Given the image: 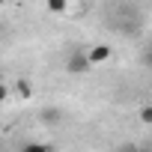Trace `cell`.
Listing matches in <instances>:
<instances>
[{
  "label": "cell",
  "mask_w": 152,
  "mask_h": 152,
  "mask_svg": "<svg viewBox=\"0 0 152 152\" xmlns=\"http://www.w3.org/2000/svg\"><path fill=\"white\" fill-rule=\"evenodd\" d=\"M119 152H140V146H134V143H122Z\"/></svg>",
  "instance_id": "9c48e42d"
},
{
  "label": "cell",
  "mask_w": 152,
  "mask_h": 152,
  "mask_svg": "<svg viewBox=\"0 0 152 152\" xmlns=\"http://www.w3.org/2000/svg\"><path fill=\"white\" fill-rule=\"evenodd\" d=\"M140 63H143V66L152 72V45H146V48H143V54H140Z\"/></svg>",
  "instance_id": "5b68a950"
},
{
  "label": "cell",
  "mask_w": 152,
  "mask_h": 152,
  "mask_svg": "<svg viewBox=\"0 0 152 152\" xmlns=\"http://www.w3.org/2000/svg\"><path fill=\"white\" fill-rule=\"evenodd\" d=\"M90 69H93L90 54H87V51H81V48H75V51L66 57V72L72 75V78H81V75H87Z\"/></svg>",
  "instance_id": "6da1fadb"
},
{
  "label": "cell",
  "mask_w": 152,
  "mask_h": 152,
  "mask_svg": "<svg viewBox=\"0 0 152 152\" xmlns=\"http://www.w3.org/2000/svg\"><path fill=\"white\" fill-rule=\"evenodd\" d=\"M18 93H21V99H30V84L18 81Z\"/></svg>",
  "instance_id": "ba28073f"
},
{
  "label": "cell",
  "mask_w": 152,
  "mask_h": 152,
  "mask_svg": "<svg viewBox=\"0 0 152 152\" xmlns=\"http://www.w3.org/2000/svg\"><path fill=\"white\" fill-rule=\"evenodd\" d=\"M87 54H90V63H93V66L110 60V48H107V45H93V48H87Z\"/></svg>",
  "instance_id": "7a4b0ae2"
},
{
  "label": "cell",
  "mask_w": 152,
  "mask_h": 152,
  "mask_svg": "<svg viewBox=\"0 0 152 152\" xmlns=\"http://www.w3.org/2000/svg\"><path fill=\"white\" fill-rule=\"evenodd\" d=\"M21 152H51V146L48 143H24Z\"/></svg>",
  "instance_id": "277c9868"
},
{
  "label": "cell",
  "mask_w": 152,
  "mask_h": 152,
  "mask_svg": "<svg viewBox=\"0 0 152 152\" xmlns=\"http://www.w3.org/2000/svg\"><path fill=\"white\" fill-rule=\"evenodd\" d=\"M0 36H3V24H0Z\"/></svg>",
  "instance_id": "8fae6325"
},
{
  "label": "cell",
  "mask_w": 152,
  "mask_h": 152,
  "mask_svg": "<svg viewBox=\"0 0 152 152\" xmlns=\"http://www.w3.org/2000/svg\"><path fill=\"white\" fill-rule=\"evenodd\" d=\"M140 122H146V125H152V104H146V107H140Z\"/></svg>",
  "instance_id": "8992f818"
},
{
  "label": "cell",
  "mask_w": 152,
  "mask_h": 152,
  "mask_svg": "<svg viewBox=\"0 0 152 152\" xmlns=\"http://www.w3.org/2000/svg\"><path fill=\"white\" fill-rule=\"evenodd\" d=\"M66 6H69L66 0H54V3H48V9H51V12H66Z\"/></svg>",
  "instance_id": "52a82bcc"
},
{
  "label": "cell",
  "mask_w": 152,
  "mask_h": 152,
  "mask_svg": "<svg viewBox=\"0 0 152 152\" xmlns=\"http://www.w3.org/2000/svg\"><path fill=\"white\" fill-rule=\"evenodd\" d=\"M6 96H9V90H6V84L0 81V102H6Z\"/></svg>",
  "instance_id": "30bf717a"
},
{
  "label": "cell",
  "mask_w": 152,
  "mask_h": 152,
  "mask_svg": "<svg viewBox=\"0 0 152 152\" xmlns=\"http://www.w3.org/2000/svg\"><path fill=\"white\" fill-rule=\"evenodd\" d=\"M42 119H45L48 125H57V122L63 119V113H60L57 107H48V110H42Z\"/></svg>",
  "instance_id": "3957f363"
}]
</instances>
